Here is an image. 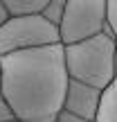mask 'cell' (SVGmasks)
Here are the masks:
<instances>
[{"label": "cell", "instance_id": "cell-1", "mask_svg": "<svg viewBox=\"0 0 117 122\" xmlns=\"http://www.w3.org/2000/svg\"><path fill=\"white\" fill-rule=\"evenodd\" d=\"M5 104L16 122H54L63 111L68 70L63 45L25 50L0 57Z\"/></svg>", "mask_w": 117, "mask_h": 122}, {"label": "cell", "instance_id": "cell-2", "mask_svg": "<svg viewBox=\"0 0 117 122\" xmlns=\"http://www.w3.org/2000/svg\"><path fill=\"white\" fill-rule=\"evenodd\" d=\"M63 61L72 81H81L92 88L106 91L117 79L115 39L108 32H101L74 45H63Z\"/></svg>", "mask_w": 117, "mask_h": 122}, {"label": "cell", "instance_id": "cell-3", "mask_svg": "<svg viewBox=\"0 0 117 122\" xmlns=\"http://www.w3.org/2000/svg\"><path fill=\"white\" fill-rule=\"evenodd\" d=\"M59 43V30L43 16H9L0 25V57Z\"/></svg>", "mask_w": 117, "mask_h": 122}, {"label": "cell", "instance_id": "cell-4", "mask_svg": "<svg viewBox=\"0 0 117 122\" xmlns=\"http://www.w3.org/2000/svg\"><path fill=\"white\" fill-rule=\"evenodd\" d=\"M106 32V0H65L59 25L61 45H74Z\"/></svg>", "mask_w": 117, "mask_h": 122}, {"label": "cell", "instance_id": "cell-5", "mask_svg": "<svg viewBox=\"0 0 117 122\" xmlns=\"http://www.w3.org/2000/svg\"><path fill=\"white\" fill-rule=\"evenodd\" d=\"M101 93L104 91H99V88H92L88 84L70 79L68 91H65V100H63V111H68V113L77 115L86 122H95L99 104H101Z\"/></svg>", "mask_w": 117, "mask_h": 122}, {"label": "cell", "instance_id": "cell-6", "mask_svg": "<svg viewBox=\"0 0 117 122\" xmlns=\"http://www.w3.org/2000/svg\"><path fill=\"white\" fill-rule=\"evenodd\" d=\"M95 122H117V79L101 93V104Z\"/></svg>", "mask_w": 117, "mask_h": 122}, {"label": "cell", "instance_id": "cell-7", "mask_svg": "<svg viewBox=\"0 0 117 122\" xmlns=\"http://www.w3.org/2000/svg\"><path fill=\"white\" fill-rule=\"evenodd\" d=\"M9 16H41L47 0H2Z\"/></svg>", "mask_w": 117, "mask_h": 122}, {"label": "cell", "instance_id": "cell-8", "mask_svg": "<svg viewBox=\"0 0 117 122\" xmlns=\"http://www.w3.org/2000/svg\"><path fill=\"white\" fill-rule=\"evenodd\" d=\"M63 11H65V0H47V5H45V9H43L41 16H43L52 27L59 30L61 18H63Z\"/></svg>", "mask_w": 117, "mask_h": 122}, {"label": "cell", "instance_id": "cell-9", "mask_svg": "<svg viewBox=\"0 0 117 122\" xmlns=\"http://www.w3.org/2000/svg\"><path fill=\"white\" fill-rule=\"evenodd\" d=\"M106 32L117 41V0H106Z\"/></svg>", "mask_w": 117, "mask_h": 122}, {"label": "cell", "instance_id": "cell-10", "mask_svg": "<svg viewBox=\"0 0 117 122\" xmlns=\"http://www.w3.org/2000/svg\"><path fill=\"white\" fill-rule=\"evenodd\" d=\"M54 122H86V120H81V118H77V115H72V113H68V111H61V113L56 115V120Z\"/></svg>", "mask_w": 117, "mask_h": 122}, {"label": "cell", "instance_id": "cell-11", "mask_svg": "<svg viewBox=\"0 0 117 122\" xmlns=\"http://www.w3.org/2000/svg\"><path fill=\"white\" fill-rule=\"evenodd\" d=\"M11 111H9V106L5 104V100L0 97V122H11Z\"/></svg>", "mask_w": 117, "mask_h": 122}, {"label": "cell", "instance_id": "cell-12", "mask_svg": "<svg viewBox=\"0 0 117 122\" xmlns=\"http://www.w3.org/2000/svg\"><path fill=\"white\" fill-rule=\"evenodd\" d=\"M9 18V14H7V9H5V5H2V0H0V25H2L5 20Z\"/></svg>", "mask_w": 117, "mask_h": 122}, {"label": "cell", "instance_id": "cell-13", "mask_svg": "<svg viewBox=\"0 0 117 122\" xmlns=\"http://www.w3.org/2000/svg\"><path fill=\"white\" fill-rule=\"evenodd\" d=\"M0 91H2V68H0ZM2 97V95H0Z\"/></svg>", "mask_w": 117, "mask_h": 122}, {"label": "cell", "instance_id": "cell-14", "mask_svg": "<svg viewBox=\"0 0 117 122\" xmlns=\"http://www.w3.org/2000/svg\"><path fill=\"white\" fill-rule=\"evenodd\" d=\"M115 52H117V41H115Z\"/></svg>", "mask_w": 117, "mask_h": 122}, {"label": "cell", "instance_id": "cell-15", "mask_svg": "<svg viewBox=\"0 0 117 122\" xmlns=\"http://www.w3.org/2000/svg\"><path fill=\"white\" fill-rule=\"evenodd\" d=\"M11 122H16V120H11Z\"/></svg>", "mask_w": 117, "mask_h": 122}]
</instances>
